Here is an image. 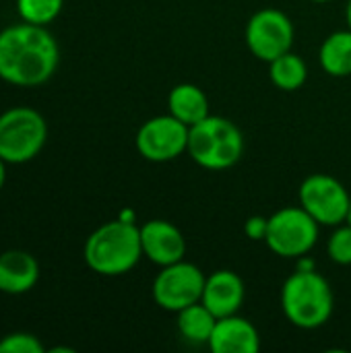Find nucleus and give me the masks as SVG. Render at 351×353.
Masks as SVG:
<instances>
[{"instance_id":"obj_1","label":"nucleus","mask_w":351,"mask_h":353,"mask_svg":"<svg viewBox=\"0 0 351 353\" xmlns=\"http://www.w3.org/2000/svg\"><path fill=\"white\" fill-rule=\"evenodd\" d=\"M60 64V46L43 25L17 23L0 31V79L14 87L48 83Z\"/></svg>"},{"instance_id":"obj_2","label":"nucleus","mask_w":351,"mask_h":353,"mask_svg":"<svg viewBox=\"0 0 351 353\" xmlns=\"http://www.w3.org/2000/svg\"><path fill=\"white\" fill-rule=\"evenodd\" d=\"M85 265L101 277H120L130 273L143 259L141 228L122 219L99 225L85 242Z\"/></svg>"},{"instance_id":"obj_3","label":"nucleus","mask_w":351,"mask_h":353,"mask_svg":"<svg viewBox=\"0 0 351 353\" xmlns=\"http://www.w3.org/2000/svg\"><path fill=\"white\" fill-rule=\"evenodd\" d=\"M335 296L329 281L317 269H298L281 288V310L285 319L304 331L321 329L329 323Z\"/></svg>"},{"instance_id":"obj_4","label":"nucleus","mask_w":351,"mask_h":353,"mask_svg":"<svg viewBox=\"0 0 351 353\" xmlns=\"http://www.w3.org/2000/svg\"><path fill=\"white\" fill-rule=\"evenodd\" d=\"M190 159L211 172H221L236 165L244 153V137L240 128L221 116H207L188 128Z\"/></svg>"},{"instance_id":"obj_5","label":"nucleus","mask_w":351,"mask_h":353,"mask_svg":"<svg viewBox=\"0 0 351 353\" xmlns=\"http://www.w3.org/2000/svg\"><path fill=\"white\" fill-rule=\"evenodd\" d=\"M48 141L46 118L29 105H17L0 114V157L19 165L35 159Z\"/></svg>"},{"instance_id":"obj_6","label":"nucleus","mask_w":351,"mask_h":353,"mask_svg":"<svg viewBox=\"0 0 351 353\" xmlns=\"http://www.w3.org/2000/svg\"><path fill=\"white\" fill-rule=\"evenodd\" d=\"M319 228V221L302 207H283L269 217L265 242L281 259H300L317 246Z\"/></svg>"},{"instance_id":"obj_7","label":"nucleus","mask_w":351,"mask_h":353,"mask_svg":"<svg viewBox=\"0 0 351 353\" xmlns=\"http://www.w3.org/2000/svg\"><path fill=\"white\" fill-rule=\"evenodd\" d=\"M205 273L188 261H178L174 265L161 267L157 273L151 294L155 304L168 312H180L186 306L201 302L205 290Z\"/></svg>"},{"instance_id":"obj_8","label":"nucleus","mask_w":351,"mask_h":353,"mask_svg":"<svg viewBox=\"0 0 351 353\" xmlns=\"http://www.w3.org/2000/svg\"><path fill=\"white\" fill-rule=\"evenodd\" d=\"M300 207L310 213L319 225H341L348 221L351 196L348 188L329 174L308 176L298 190Z\"/></svg>"},{"instance_id":"obj_9","label":"nucleus","mask_w":351,"mask_h":353,"mask_svg":"<svg viewBox=\"0 0 351 353\" xmlns=\"http://www.w3.org/2000/svg\"><path fill=\"white\" fill-rule=\"evenodd\" d=\"M244 39L252 56L271 62L292 50L294 23L279 8H261L248 19Z\"/></svg>"},{"instance_id":"obj_10","label":"nucleus","mask_w":351,"mask_h":353,"mask_svg":"<svg viewBox=\"0 0 351 353\" xmlns=\"http://www.w3.org/2000/svg\"><path fill=\"white\" fill-rule=\"evenodd\" d=\"M134 145L147 161L166 163L178 159L188 147V126L172 114L149 118L139 128Z\"/></svg>"},{"instance_id":"obj_11","label":"nucleus","mask_w":351,"mask_h":353,"mask_svg":"<svg viewBox=\"0 0 351 353\" xmlns=\"http://www.w3.org/2000/svg\"><path fill=\"white\" fill-rule=\"evenodd\" d=\"M141 248L143 256L157 267H168L184 261L186 238L178 225L168 219H151L141 225Z\"/></svg>"},{"instance_id":"obj_12","label":"nucleus","mask_w":351,"mask_h":353,"mask_svg":"<svg viewBox=\"0 0 351 353\" xmlns=\"http://www.w3.org/2000/svg\"><path fill=\"white\" fill-rule=\"evenodd\" d=\"M244 296L246 290L242 277L230 269H219L207 277L201 302L217 319H223V316L238 314V310L244 304Z\"/></svg>"},{"instance_id":"obj_13","label":"nucleus","mask_w":351,"mask_h":353,"mask_svg":"<svg viewBox=\"0 0 351 353\" xmlns=\"http://www.w3.org/2000/svg\"><path fill=\"white\" fill-rule=\"evenodd\" d=\"M207 345L213 353H259L261 335L250 321L232 314L217 319Z\"/></svg>"},{"instance_id":"obj_14","label":"nucleus","mask_w":351,"mask_h":353,"mask_svg":"<svg viewBox=\"0 0 351 353\" xmlns=\"http://www.w3.org/2000/svg\"><path fill=\"white\" fill-rule=\"evenodd\" d=\"M39 279V265L33 254L25 250H6L0 254V292L21 296L35 288Z\"/></svg>"},{"instance_id":"obj_15","label":"nucleus","mask_w":351,"mask_h":353,"mask_svg":"<svg viewBox=\"0 0 351 353\" xmlns=\"http://www.w3.org/2000/svg\"><path fill=\"white\" fill-rule=\"evenodd\" d=\"M168 108L174 118L188 128L209 116V99L205 91L194 83H180L168 95Z\"/></svg>"},{"instance_id":"obj_16","label":"nucleus","mask_w":351,"mask_h":353,"mask_svg":"<svg viewBox=\"0 0 351 353\" xmlns=\"http://www.w3.org/2000/svg\"><path fill=\"white\" fill-rule=\"evenodd\" d=\"M319 60L323 70L329 77L335 79H343L351 74V31H335L329 37H325L321 52H319Z\"/></svg>"},{"instance_id":"obj_17","label":"nucleus","mask_w":351,"mask_h":353,"mask_svg":"<svg viewBox=\"0 0 351 353\" xmlns=\"http://www.w3.org/2000/svg\"><path fill=\"white\" fill-rule=\"evenodd\" d=\"M176 325L186 341L197 345H207L217 325V316L203 302H197L178 312Z\"/></svg>"},{"instance_id":"obj_18","label":"nucleus","mask_w":351,"mask_h":353,"mask_svg":"<svg viewBox=\"0 0 351 353\" xmlns=\"http://www.w3.org/2000/svg\"><path fill=\"white\" fill-rule=\"evenodd\" d=\"M269 77H271V83L277 89H281V91H296V89H300L306 83L308 66H306V62L298 54H294L290 50L283 56H279V58L269 62Z\"/></svg>"},{"instance_id":"obj_19","label":"nucleus","mask_w":351,"mask_h":353,"mask_svg":"<svg viewBox=\"0 0 351 353\" xmlns=\"http://www.w3.org/2000/svg\"><path fill=\"white\" fill-rule=\"evenodd\" d=\"M64 0H17V12L21 21L48 27L62 12Z\"/></svg>"},{"instance_id":"obj_20","label":"nucleus","mask_w":351,"mask_h":353,"mask_svg":"<svg viewBox=\"0 0 351 353\" xmlns=\"http://www.w3.org/2000/svg\"><path fill=\"white\" fill-rule=\"evenodd\" d=\"M327 254L333 263L348 267L351 265V225L345 221L337 225L327 242Z\"/></svg>"},{"instance_id":"obj_21","label":"nucleus","mask_w":351,"mask_h":353,"mask_svg":"<svg viewBox=\"0 0 351 353\" xmlns=\"http://www.w3.org/2000/svg\"><path fill=\"white\" fill-rule=\"evenodd\" d=\"M43 343L31 333H10L0 339V353H43Z\"/></svg>"},{"instance_id":"obj_22","label":"nucleus","mask_w":351,"mask_h":353,"mask_svg":"<svg viewBox=\"0 0 351 353\" xmlns=\"http://www.w3.org/2000/svg\"><path fill=\"white\" fill-rule=\"evenodd\" d=\"M267 225H269V217H261V215H252L244 221V234L246 238L259 242L265 240L267 236Z\"/></svg>"},{"instance_id":"obj_23","label":"nucleus","mask_w":351,"mask_h":353,"mask_svg":"<svg viewBox=\"0 0 351 353\" xmlns=\"http://www.w3.org/2000/svg\"><path fill=\"white\" fill-rule=\"evenodd\" d=\"M118 219H122V221H128V223H134V221H137V217H134V211H130V209H124V211L118 215Z\"/></svg>"},{"instance_id":"obj_24","label":"nucleus","mask_w":351,"mask_h":353,"mask_svg":"<svg viewBox=\"0 0 351 353\" xmlns=\"http://www.w3.org/2000/svg\"><path fill=\"white\" fill-rule=\"evenodd\" d=\"M4 182H6V161L0 157V190L4 186Z\"/></svg>"},{"instance_id":"obj_25","label":"nucleus","mask_w":351,"mask_h":353,"mask_svg":"<svg viewBox=\"0 0 351 353\" xmlns=\"http://www.w3.org/2000/svg\"><path fill=\"white\" fill-rule=\"evenodd\" d=\"M60 352L72 353V352H74V350H72V347H52V350H50V353H60Z\"/></svg>"},{"instance_id":"obj_26","label":"nucleus","mask_w":351,"mask_h":353,"mask_svg":"<svg viewBox=\"0 0 351 353\" xmlns=\"http://www.w3.org/2000/svg\"><path fill=\"white\" fill-rule=\"evenodd\" d=\"M345 19H348V29L351 31V0L348 2V10H345Z\"/></svg>"},{"instance_id":"obj_27","label":"nucleus","mask_w":351,"mask_h":353,"mask_svg":"<svg viewBox=\"0 0 351 353\" xmlns=\"http://www.w3.org/2000/svg\"><path fill=\"white\" fill-rule=\"evenodd\" d=\"M348 223L351 225V203H350V213H348Z\"/></svg>"},{"instance_id":"obj_28","label":"nucleus","mask_w":351,"mask_h":353,"mask_svg":"<svg viewBox=\"0 0 351 353\" xmlns=\"http://www.w3.org/2000/svg\"><path fill=\"white\" fill-rule=\"evenodd\" d=\"M312 2H329V0H312Z\"/></svg>"}]
</instances>
